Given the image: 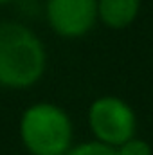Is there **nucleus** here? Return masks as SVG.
<instances>
[{"instance_id":"nucleus-4","label":"nucleus","mask_w":153,"mask_h":155,"mask_svg":"<svg viewBox=\"0 0 153 155\" xmlns=\"http://www.w3.org/2000/svg\"><path fill=\"white\" fill-rule=\"evenodd\" d=\"M96 18V0H47V20L50 27L65 38L83 36L94 27Z\"/></svg>"},{"instance_id":"nucleus-5","label":"nucleus","mask_w":153,"mask_h":155,"mask_svg":"<svg viewBox=\"0 0 153 155\" xmlns=\"http://www.w3.org/2000/svg\"><path fill=\"white\" fill-rule=\"evenodd\" d=\"M139 7L141 0H99L97 15L108 27L122 29L135 20Z\"/></svg>"},{"instance_id":"nucleus-2","label":"nucleus","mask_w":153,"mask_h":155,"mask_svg":"<svg viewBox=\"0 0 153 155\" xmlns=\"http://www.w3.org/2000/svg\"><path fill=\"white\" fill-rule=\"evenodd\" d=\"M20 135L33 155H65L70 146L72 126L60 107L38 103L24 112Z\"/></svg>"},{"instance_id":"nucleus-7","label":"nucleus","mask_w":153,"mask_h":155,"mask_svg":"<svg viewBox=\"0 0 153 155\" xmlns=\"http://www.w3.org/2000/svg\"><path fill=\"white\" fill-rule=\"evenodd\" d=\"M117 155H151V148L146 141L132 137L130 141H126L124 144L119 146Z\"/></svg>"},{"instance_id":"nucleus-3","label":"nucleus","mask_w":153,"mask_h":155,"mask_svg":"<svg viewBox=\"0 0 153 155\" xmlns=\"http://www.w3.org/2000/svg\"><path fill=\"white\" fill-rule=\"evenodd\" d=\"M88 123L96 137L108 146H121L135 134V114L119 97H99L90 105Z\"/></svg>"},{"instance_id":"nucleus-6","label":"nucleus","mask_w":153,"mask_h":155,"mask_svg":"<svg viewBox=\"0 0 153 155\" xmlns=\"http://www.w3.org/2000/svg\"><path fill=\"white\" fill-rule=\"evenodd\" d=\"M67 155H117V152L112 146L103 144V143H85L70 150Z\"/></svg>"},{"instance_id":"nucleus-1","label":"nucleus","mask_w":153,"mask_h":155,"mask_svg":"<svg viewBox=\"0 0 153 155\" xmlns=\"http://www.w3.org/2000/svg\"><path fill=\"white\" fill-rule=\"evenodd\" d=\"M45 71V49L40 38L20 24H0V85L27 88Z\"/></svg>"},{"instance_id":"nucleus-8","label":"nucleus","mask_w":153,"mask_h":155,"mask_svg":"<svg viewBox=\"0 0 153 155\" xmlns=\"http://www.w3.org/2000/svg\"><path fill=\"white\" fill-rule=\"evenodd\" d=\"M5 2H9V0H0V4H5Z\"/></svg>"}]
</instances>
